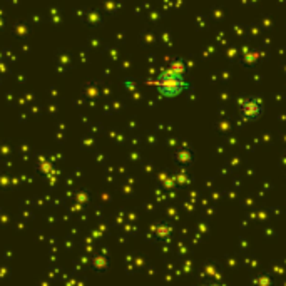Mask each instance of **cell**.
<instances>
[{"instance_id": "6da1fadb", "label": "cell", "mask_w": 286, "mask_h": 286, "mask_svg": "<svg viewBox=\"0 0 286 286\" xmlns=\"http://www.w3.org/2000/svg\"><path fill=\"white\" fill-rule=\"evenodd\" d=\"M154 87L161 97L173 99V97H177V95H181L188 89L184 69L179 64L164 69V71L156 77Z\"/></svg>"}]
</instances>
